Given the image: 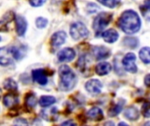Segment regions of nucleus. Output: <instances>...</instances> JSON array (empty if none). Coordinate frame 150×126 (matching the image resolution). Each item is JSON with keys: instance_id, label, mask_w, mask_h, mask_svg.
<instances>
[{"instance_id": "4be33fe9", "label": "nucleus", "mask_w": 150, "mask_h": 126, "mask_svg": "<svg viewBox=\"0 0 150 126\" xmlns=\"http://www.w3.org/2000/svg\"><path fill=\"white\" fill-rule=\"evenodd\" d=\"M4 87L5 89L10 90V91H15L18 89V85L16 82L11 78H8L4 82Z\"/></svg>"}, {"instance_id": "ddd939ff", "label": "nucleus", "mask_w": 150, "mask_h": 126, "mask_svg": "<svg viewBox=\"0 0 150 126\" xmlns=\"http://www.w3.org/2000/svg\"><path fill=\"white\" fill-rule=\"evenodd\" d=\"M92 51H93L94 56L98 60L105 59V58L109 57V55L111 54V52L105 46H95Z\"/></svg>"}, {"instance_id": "423d86ee", "label": "nucleus", "mask_w": 150, "mask_h": 126, "mask_svg": "<svg viewBox=\"0 0 150 126\" xmlns=\"http://www.w3.org/2000/svg\"><path fill=\"white\" fill-rule=\"evenodd\" d=\"M13 55L11 48L0 47V65L8 66L13 62Z\"/></svg>"}, {"instance_id": "c85d7f7f", "label": "nucleus", "mask_w": 150, "mask_h": 126, "mask_svg": "<svg viewBox=\"0 0 150 126\" xmlns=\"http://www.w3.org/2000/svg\"><path fill=\"white\" fill-rule=\"evenodd\" d=\"M61 126H76V125L73 120H68V121H65L64 123H62Z\"/></svg>"}, {"instance_id": "6e6552de", "label": "nucleus", "mask_w": 150, "mask_h": 126, "mask_svg": "<svg viewBox=\"0 0 150 126\" xmlns=\"http://www.w3.org/2000/svg\"><path fill=\"white\" fill-rule=\"evenodd\" d=\"M75 57H76L75 50L69 47L62 49L57 54V58L61 62H69L73 61Z\"/></svg>"}, {"instance_id": "5701e85b", "label": "nucleus", "mask_w": 150, "mask_h": 126, "mask_svg": "<svg viewBox=\"0 0 150 126\" xmlns=\"http://www.w3.org/2000/svg\"><path fill=\"white\" fill-rule=\"evenodd\" d=\"M101 4L109 7V8H115L117 7L120 4L121 0H98Z\"/></svg>"}, {"instance_id": "b1692460", "label": "nucleus", "mask_w": 150, "mask_h": 126, "mask_svg": "<svg viewBox=\"0 0 150 126\" xmlns=\"http://www.w3.org/2000/svg\"><path fill=\"white\" fill-rule=\"evenodd\" d=\"M123 108V103L122 102L120 101L118 104H116L115 106H113L110 111H109V116L110 117H115L117 116L118 114H120V112L121 111Z\"/></svg>"}, {"instance_id": "f257e3e1", "label": "nucleus", "mask_w": 150, "mask_h": 126, "mask_svg": "<svg viewBox=\"0 0 150 126\" xmlns=\"http://www.w3.org/2000/svg\"><path fill=\"white\" fill-rule=\"evenodd\" d=\"M120 28L127 34H134L139 32L142 21L139 15L133 10H127L122 13L119 19Z\"/></svg>"}, {"instance_id": "39448f33", "label": "nucleus", "mask_w": 150, "mask_h": 126, "mask_svg": "<svg viewBox=\"0 0 150 126\" xmlns=\"http://www.w3.org/2000/svg\"><path fill=\"white\" fill-rule=\"evenodd\" d=\"M135 62H136V56L133 53H129L126 54V56L122 60V65L125 70L132 74H134L137 72V66Z\"/></svg>"}, {"instance_id": "c756f323", "label": "nucleus", "mask_w": 150, "mask_h": 126, "mask_svg": "<svg viewBox=\"0 0 150 126\" xmlns=\"http://www.w3.org/2000/svg\"><path fill=\"white\" fill-rule=\"evenodd\" d=\"M144 82H145L146 86L150 87V74L146 75V77H145V79H144Z\"/></svg>"}, {"instance_id": "2f4dec72", "label": "nucleus", "mask_w": 150, "mask_h": 126, "mask_svg": "<svg viewBox=\"0 0 150 126\" xmlns=\"http://www.w3.org/2000/svg\"><path fill=\"white\" fill-rule=\"evenodd\" d=\"M118 126H129L128 125H127L126 123H124V122H121V123H120L119 124V125Z\"/></svg>"}, {"instance_id": "a878e982", "label": "nucleus", "mask_w": 150, "mask_h": 126, "mask_svg": "<svg viewBox=\"0 0 150 126\" xmlns=\"http://www.w3.org/2000/svg\"><path fill=\"white\" fill-rule=\"evenodd\" d=\"M142 113L143 117L150 118V103H145L142 107Z\"/></svg>"}, {"instance_id": "dca6fc26", "label": "nucleus", "mask_w": 150, "mask_h": 126, "mask_svg": "<svg viewBox=\"0 0 150 126\" xmlns=\"http://www.w3.org/2000/svg\"><path fill=\"white\" fill-rule=\"evenodd\" d=\"M124 116L125 118H127L128 120H131V121H134V120H137L140 117V113L138 111V110L134 107V106H130L128 107L125 112H124Z\"/></svg>"}, {"instance_id": "4468645a", "label": "nucleus", "mask_w": 150, "mask_h": 126, "mask_svg": "<svg viewBox=\"0 0 150 126\" xmlns=\"http://www.w3.org/2000/svg\"><path fill=\"white\" fill-rule=\"evenodd\" d=\"M112 70V65L109 62H100L96 66L95 71L98 75H106Z\"/></svg>"}, {"instance_id": "1a4fd4ad", "label": "nucleus", "mask_w": 150, "mask_h": 126, "mask_svg": "<svg viewBox=\"0 0 150 126\" xmlns=\"http://www.w3.org/2000/svg\"><path fill=\"white\" fill-rule=\"evenodd\" d=\"M66 39H67V34L64 32H62V31L56 32H54L52 35V38H51V45L54 47H59L62 44L65 43Z\"/></svg>"}, {"instance_id": "412c9836", "label": "nucleus", "mask_w": 150, "mask_h": 126, "mask_svg": "<svg viewBox=\"0 0 150 126\" xmlns=\"http://www.w3.org/2000/svg\"><path fill=\"white\" fill-rule=\"evenodd\" d=\"M56 115H57V112H56V109L55 108H52L50 109L49 111L47 110V111H42V117L46 119V120H56Z\"/></svg>"}, {"instance_id": "bb28decb", "label": "nucleus", "mask_w": 150, "mask_h": 126, "mask_svg": "<svg viewBox=\"0 0 150 126\" xmlns=\"http://www.w3.org/2000/svg\"><path fill=\"white\" fill-rule=\"evenodd\" d=\"M37 103V100L35 98V96H33V94L29 95L26 96V104L30 107H35Z\"/></svg>"}, {"instance_id": "aec40b11", "label": "nucleus", "mask_w": 150, "mask_h": 126, "mask_svg": "<svg viewBox=\"0 0 150 126\" xmlns=\"http://www.w3.org/2000/svg\"><path fill=\"white\" fill-rule=\"evenodd\" d=\"M141 11L144 18L150 21V0H145L143 4L141 6Z\"/></svg>"}, {"instance_id": "7ed1b4c3", "label": "nucleus", "mask_w": 150, "mask_h": 126, "mask_svg": "<svg viewBox=\"0 0 150 126\" xmlns=\"http://www.w3.org/2000/svg\"><path fill=\"white\" fill-rule=\"evenodd\" d=\"M112 18V14L108 12H101L99 13L94 19L93 22V30L95 31L96 34H99L102 32L107 25L110 24Z\"/></svg>"}, {"instance_id": "9b49d317", "label": "nucleus", "mask_w": 150, "mask_h": 126, "mask_svg": "<svg viewBox=\"0 0 150 126\" xmlns=\"http://www.w3.org/2000/svg\"><path fill=\"white\" fill-rule=\"evenodd\" d=\"M33 79L40 85H46L47 83V76L43 69H35L32 73Z\"/></svg>"}, {"instance_id": "cd10ccee", "label": "nucleus", "mask_w": 150, "mask_h": 126, "mask_svg": "<svg viewBox=\"0 0 150 126\" xmlns=\"http://www.w3.org/2000/svg\"><path fill=\"white\" fill-rule=\"evenodd\" d=\"M45 2H46V0H29L30 4L33 5V6H34V7L41 6L42 4H44Z\"/></svg>"}, {"instance_id": "f03ea898", "label": "nucleus", "mask_w": 150, "mask_h": 126, "mask_svg": "<svg viewBox=\"0 0 150 126\" xmlns=\"http://www.w3.org/2000/svg\"><path fill=\"white\" fill-rule=\"evenodd\" d=\"M60 89L63 91L71 90L76 83V76L73 70L67 65H62L59 68Z\"/></svg>"}, {"instance_id": "2eb2a0df", "label": "nucleus", "mask_w": 150, "mask_h": 126, "mask_svg": "<svg viewBox=\"0 0 150 126\" xmlns=\"http://www.w3.org/2000/svg\"><path fill=\"white\" fill-rule=\"evenodd\" d=\"M87 117L94 121H100L103 119L104 118V114L101 109L98 108V107H94L92 109H91L88 113H87Z\"/></svg>"}, {"instance_id": "393cba45", "label": "nucleus", "mask_w": 150, "mask_h": 126, "mask_svg": "<svg viewBox=\"0 0 150 126\" xmlns=\"http://www.w3.org/2000/svg\"><path fill=\"white\" fill-rule=\"evenodd\" d=\"M48 24V21L47 18H42V17H39L36 18V21H35V25L36 26L39 28V29H43L45 28Z\"/></svg>"}, {"instance_id": "f3484780", "label": "nucleus", "mask_w": 150, "mask_h": 126, "mask_svg": "<svg viewBox=\"0 0 150 126\" xmlns=\"http://www.w3.org/2000/svg\"><path fill=\"white\" fill-rule=\"evenodd\" d=\"M3 103H4L5 107L11 108V107H13V106L18 104V99L13 94H7L6 96H4V97L3 99Z\"/></svg>"}, {"instance_id": "72a5a7b5", "label": "nucleus", "mask_w": 150, "mask_h": 126, "mask_svg": "<svg viewBox=\"0 0 150 126\" xmlns=\"http://www.w3.org/2000/svg\"><path fill=\"white\" fill-rule=\"evenodd\" d=\"M1 93H2V90H1V89H0V96H1Z\"/></svg>"}, {"instance_id": "f8f14e48", "label": "nucleus", "mask_w": 150, "mask_h": 126, "mask_svg": "<svg viewBox=\"0 0 150 126\" xmlns=\"http://www.w3.org/2000/svg\"><path fill=\"white\" fill-rule=\"evenodd\" d=\"M104 40L107 43H114L119 39V33L115 29H108L102 33Z\"/></svg>"}, {"instance_id": "0eeeda50", "label": "nucleus", "mask_w": 150, "mask_h": 126, "mask_svg": "<svg viewBox=\"0 0 150 126\" xmlns=\"http://www.w3.org/2000/svg\"><path fill=\"white\" fill-rule=\"evenodd\" d=\"M102 87H103L102 82L97 79H91V80L88 81L85 84L86 90L93 96L98 95L101 92Z\"/></svg>"}, {"instance_id": "9d476101", "label": "nucleus", "mask_w": 150, "mask_h": 126, "mask_svg": "<svg viewBox=\"0 0 150 126\" xmlns=\"http://www.w3.org/2000/svg\"><path fill=\"white\" fill-rule=\"evenodd\" d=\"M16 24V32L18 36H24L27 29V23L25 18L23 16L18 15L15 19Z\"/></svg>"}, {"instance_id": "f704fd0d", "label": "nucleus", "mask_w": 150, "mask_h": 126, "mask_svg": "<svg viewBox=\"0 0 150 126\" xmlns=\"http://www.w3.org/2000/svg\"><path fill=\"white\" fill-rule=\"evenodd\" d=\"M0 40H1V37H0Z\"/></svg>"}, {"instance_id": "a211bd4d", "label": "nucleus", "mask_w": 150, "mask_h": 126, "mask_svg": "<svg viewBox=\"0 0 150 126\" xmlns=\"http://www.w3.org/2000/svg\"><path fill=\"white\" fill-rule=\"evenodd\" d=\"M56 102V99L54 96H42L40 100H39V103L41 107H49L52 104H54Z\"/></svg>"}, {"instance_id": "473e14b6", "label": "nucleus", "mask_w": 150, "mask_h": 126, "mask_svg": "<svg viewBox=\"0 0 150 126\" xmlns=\"http://www.w3.org/2000/svg\"><path fill=\"white\" fill-rule=\"evenodd\" d=\"M143 126H150V121H148L147 123H145Z\"/></svg>"}, {"instance_id": "20e7f679", "label": "nucleus", "mask_w": 150, "mask_h": 126, "mask_svg": "<svg viewBox=\"0 0 150 126\" xmlns=\"http://www.w3.org/2000/svg\"><path fill=\"white\" fill-rule=\"evenodd\" d=\"M70 35L72 39L75 40H79L82 39H84L88 37L89 35V31L84 24L82 22H75L71 25L70 30H69Z\"/></svg>"}, {"instance_id": "6ab92c4d", "label": "nucleus", "mask_w": 150, "mask_h": 126, "mask_svg": "<svg viewBox=\"0 0 150 126\" xmlns=\"http://www.w3.org/2000/svg\"><path fill=\"white\" fill-rule=\"evenodd\" d=\"M141 60L145 64H150V47H143L139 53Z\"/></svg>"}, {"instance_id": "7c9ffc66", "label": "nucleus", "mask_w": 150, "mask_h": 126, "mask_svg": "<svg viewBox=\"0 0 150 126\" xmlns=\"http://www.w3.org/2000/svg\"><path fill=\"white\" fill-rule=\"evenodd\" d=\"M104 126H115V124L112 121H108L104 125Z\"/></svg>"}]
</instances>
